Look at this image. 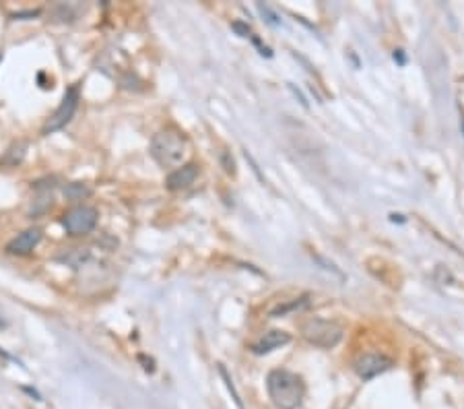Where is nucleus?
<instances>
[{
	"label": "nucleus",
	"instance_id": "f03ea898",
	"mask_svg": "<svg viewBox=\"0 0 464 409\" xmlns=\"http://www.w3.org/2000/svg\"><path fill=\"white\" fill-rule=\"evenodd\" d=\"M151 155L161 168H178L188 155V141L176 129L159 130L151 141Z\"/></svg>",
	"mask_w": 464,
	"mask_h": 409
},
{
	"label": "nucleus",
	"instance_id": "ddd939ff",
	"mask_svg": "<svg viewBox=\"0 0 464 409\" xmlns=\"http://www.w3.org/2000/svg\"><path fill=\"white\" fill-rule=\"evenodd\" d=\"M0 60H2V56H0Z\"/></svg>",
	"mask_w": 464,
	"mask_h": 409
},
{
	"label": "nucleus",
	"instance_id": "f8f14e48",
	"mask_svg": "<svg viewBox=\"0 0 464 409\" xmlns=\"http://www.w3.org/2000/svg\"><path fill=\"white\" fill-rule=\"evenodd\" d=\"M0 326H4V321H2V319H0Z\"/></svg>",
	"mask_w": 464,
	"mask_h": 409
},
{
	"label": "nucleus",
	"instance_id": "39448f33",
	"mask_svg": "<svg viewBox=\"0 0 464 409\" xmlns=\"http://www.w3.org/2000/svg\"><path fill=\"white\" fill-rule=\"evenodd\" d=\"M77 108H79V87H70V89L64 93L60 106L56 108V112H54V114L48 118V122L43 124V134H50V132H56V130L64 129V127L72 120Z\"/></svg>",
	"mask_w": 464,
	"mask_h": 409
},
{
	"label": "nucleus",
	"instance_id": "20e7f679",
	"mask_svg": "<svg viewBox=\"0 0 464 409\" xmlns=\"http://www.w3.org/2000/svg\"><path fill=\"white\" fill-rule=\"evenodd\" d=\"M97 219H99V213L95 207L81 205V207H75L68 213H64L63 225L70 236H87L95 230Z\"/></svg>",
	"mask_w": 464,
	"mask_h": 409
},
{
	"label": "nucleus",
	"instance_id": "1a4fd4ad",
	"mask_svg": "<svg viewBox=\"0 0 464 409\" xmlns=\"http://www.w3.org/2000/svg\"><path fill=\"white\" fill-rule=\"evenodd\" d=\"M287 341H289L287 333H283V331H269V333H264V337L258 344L252 345V349L254 354H269V351H273L276 347L285 345Z\"/></svg>",
	"mask_w": 464,
	"mask_h": 409
},
{
	"label": "nucleus",
	"instance_id": "423d86ee",
	"mask_svg": "<svg viewBox=\"0 0 464 409\" xmlns=\"http://www.w3.org/2000/svg\"><path fill=\"white\" fill-rule=\"evenodd\" d=\"M390 366H392V360L382 356V354H363V356H359L357 360H355V364H353L359 378H363V381H369V378L378 376L382 372H386Z\"/></svg>",
	"mask_w": 464,
	"mask_h": 409
},
{
	"label": "nucleus",
	"instance_id": "7ed1b4c3",
	"mask_svg": "<svg viewBox=\"0 0 464 409\" xmlns=\"http://www.w3.org/2000/svg\"><path fill=\"white\" fill-rule=\"evenodd\" d=\"M342 326L333 321H322V319H312L301 326V335L306 337V341L322 349H330L338 345L342 339Z\"/></svg>",
	"mask_w": 464,
	"mask_h": 409
},
{
	"label": "nucleus",
	"instance_id": "f257e3e1",
	"mask_svg": "<svg viewBox=\"0 0 464 409\" xmlns=\"http://www.w3.org/2000/svg\"><path fill=\"white\" fill-rule=\"evenodd\" d=\"M266 391L276 409H297L306 397L303 381L289 370H273L266 378Z\"/></svg>",
	"mask_w": 464,
	"mask_h": 409
},
{
	"label": "nucleus",
	"instance_id": "9d476101",
	"mask_svg": "<svg viewBox=\"0 0 464 409\" xmlns=\"http://www.w3.org/2000/svg\"><path fill=\"white\" fill-rule=\"evenodd\" d=\"M36 191H38V196H36V201H33L31 216H40V213H43V211L52 205V191H54V186L36 184Z\"/></svg>",
	"mask_w": 464,
	"mask_h": 409
},
{
	"label": "nucleus",
	"instance_id": "0eeeda50",
	"mask_svg": "<svg viewBox=\"0 0 464 409\" xmlns=\"http://www.w3.org/2000/svg\"><path fill=\"white\" fill-rule=\"evenodd\" d=\"M40 242H42V230L29 228V230H25L21 234H17V236L6 244V253H9V255H15V257H25V255H29Z\"/></svg>",
	"mask_w": 464,
	"mask_h": 409
},
{
	"label": "nucleus",
	"instance_id": "6e6552de",
	"mask_svg": "<svg viewBox=\"0 0 464 409\" xmlns=\"http://www.w3.org/2000/svg\"><path fill=\"white\" fill-rule=\"evenodd\" d=\"M196 176H198V166L196 164H186V166L176 168L173 172L169 174L168 180H166V186H168V191H171V193L188 188L190 184H194Z\"/></svg>",
	"mask_w": 464,
	"mask_h": 409
},
{
	"label": "nucleus",
	"instance_id": "9b49d317",
	"mask_svg": "<svg viewBox=\"0 0 464 409\" xmlns=\"http://www.w3.org/2000/svg\"><path fill=\"white\" fill-rule=\"evenodd\" d=\"M64 194H66L70 201H81L83 196H89V194H91V191H89L85 184H81V182H72V184H68V186H66Z\"/></svg>",
	"mask_w": 464,
	"mask_h": 409
}]
</instances>
